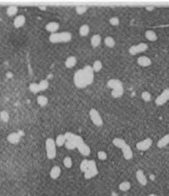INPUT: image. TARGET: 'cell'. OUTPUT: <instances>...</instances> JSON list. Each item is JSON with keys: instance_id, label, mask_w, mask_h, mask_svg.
Here are the masks:
<instances>
[{"instance_id": "obj_1", "label": "cell", "mask_w": 169, "mask_h": 196, "mask_svg": "<svg viewBox=\"0 0 169 196\" xmlns=\"http://www.w3.org/2000/svg\"><path fill=\"white\" fill-rule=\"evenodd\" d=\"M94 71L90 65H86L83 69H79L74 75V85L78 88H84L90 86L94 79Z\"/></svg>"}, {"instance_id": "obj_2", "label": "cell", "mask_w": 169, "mask_h": 196, "mask_svg": "<svg viewBox=\"0 0 169 196\" xmlns=\"http://www.w3.org/2000/svg\"><path fill=\"white\" fill-rule=\"evenodd\" d=\"M72 39V34L69 32H62L51 34L49 37L50 42L53 44L68 42Z\"/></svg>"}, {"instance_id": "obj_3", "label": "cell", "mask_w": 169, "mask_h": 196, "mask_svg": "<svg viewBox=\"0 0 169 196\" xmlns=\"http://www.w3.org/2000/svg\"><path fill=\"white\" fill-rule=\"evenodd\" d=\"M56 143L53 138H47L45 141V149L47 157L49 159H53L56 156Z\"/></svg>"}, {"instance_id": "obj_4", "label": "cell", "mask_w": 169, "mask_h": 196, "mask_svg": "<svg viewBox=\"0 0 169 196\" xmlns=\"http://www.w3.org/2000/svg\"><path fill=\"white\" fill-rule=\"evenodd\" d=\"M49 82L45 80H43L40 83H32L30 84V90L33 93H38L40 91H44L48 88Z\"/></svg>"}, {"instance_id": "obj_5", "label": "cell", "mask_w": 169, "mask_h": 196, "mask_svg": "<svg viewBox=\"0 0 169 196\" xmlns=\"http://www.w3.org/2000/svg\"><path fill=\"white\" fill-rule=\"evenodd\" d=\"M98 170L96 167V164L94 161H89V168L84 172V177L86 179H90L96 176Z\"/></svg>"}, {"instance_id": "obj_6", "label": "cell", "mask_w": 169, "mask_h": 196, "mask_svg": "<svg viewBox=\"0 0 169 196\" xmlns=\"http://www.w3.org/2000/svg\"><path fill=\"white\" fill-rule=\"evenodd\" d=\"M90 117L92 122L97 126H100L103 124V119L99 111L95 109H91L90 111Z\"/></svg>"}, {"instance_id": "obj_7", "label": "cell", "mask_w": 169, "mask_h": 196, "mask_svg": "<svg viewBox=\"0 0 169 196\" xmlns=\"http://www.w3.org/2000/svg\"><path fill=\"white\" fill-rule=\"evenodd\" d=\"M148 49L147 44H144V43H140L138 45H132L129 48V53L132 55L142 53V52L146 51Z\"/></svg>"}, {"instance_id": "obj_8", "label": "cell", "mask_w": 169, "mask_h": 196, "mask_svg": "<svg viewBox=\"0 0 169 196\" xmlns=\"http://www.w3.org/2000/svg\"><path fill=\"white\" fill-rule=\"evenodd\" d=\"M169 100V88H166L155 99L157 105H163Z\"/></svg>"}, {"instance_id": "obj_9", "label": "cell", "mask_w": 169, "mask_h": 196, "mask_svg": "<svg viewBox=\"0 0 169 196\" xmlns=\"http://www.w3.org/2000/svg\"><path fill=\"white\" fill-rule=\"evenodd\" d=\"M153 141L151 138H146L141 142H139L136 143V148L140 151H147L151 147Z\"/></svg>"}, {"instance_id": "obj_10", "label": "cell", "mask_w": 169, "mask_h": 196, "mask_svg": "<svg viewBox=\"0 0 169 196\" xmlns=\"http://www.w3.org/2000/svg\"><path fill=\"white\" fill-rule=\"evenodd\" d=\"M121 149H122L123 156H124L125 159H126V160H130L132 157H133V151H132V148L129 145L126 144Z\"/></svg>"}, {"instance_id": "obj_11", "label": "cell", "mask_w": 169, "mask_h": 196, "mask_svg": "<svg viewBox=\"0 0 169 196\" xmlns=\"http://www.w3.org/2000/svg\"><path fill=\"white\" fill-rule=\"evenodd\" d=\"M136 176L137 180L138 181L141 185L146 186L147 184V179L144 173L141 170H138L136 173Z\"/></svg>"}, {"instance_id": "obj_12", "label": "cell", "mask_w": 169, "mask_h": 196, "mask_svg": "<svg viewBox=\"0 0 169 196\" xmlns=\"http://www.w3.org/2000/svg\"><path fill=\"white\" fill-rule=\"evenodd\" d=\"M25 22H26V18L24 15H20L15 17L14 21H13V25L16 28H19L24 26Z\"/></svg>"}, {"instance_id": "obj_13", "label": "cell", "mask_w": 169, "mask_h": 196, "mask_svg": "<svg viewBox=\"0 0 169 196\" xmlns=\"http://www.w3.org/2000/svg\"><path fill=\"white\" fill-rule=\"evenodd\" d=\"M138 64L141 67H147L151 65V60L147 56H141L137 60Z\"/></svg>"}, {"instance_id": "obj_14", "label": "cell", "mask_w": 169, "mask_h": 196, "mask_svg": "<svg viewBox=\"0 0 169 196\" xmlns=\"http://www.w3.org/2000/svg\"><path fill=\"white\" fill-rule=\"evenodd\" d=\"M7 140L12 144H17L20 142V135L17 132H12L8 135Z\"/></svg>"}, {"instance_id": "obj_15", "label": "cell", "mask_w": 169, "mask_h": 196, "mask_svg": "<svg viewBox=\"0 0 169 196\" xmlns=\"http://www.w3.org/2000/svg\"><path fill=\"white\" fill-rule=\"evenodd\" d=\"M59 28V24L57 22H48L45 26V29L47 31L49 32L51 34L55 33Z\"/></svg>"}, {"instance_id": "obj_16", "label": "cell", "mask_w": 169, "mask_h": 196, "mask_svg": "<svg viewBox=\"0 0 169 196\" xmlns=\"http://www.w3.org/2000/svg\"><path fill=\"white\" fill-rule=\"evenodd\" d=\"M77 149H78L79 152L84 156L90 155L91 153V149L90 147H89L87 144H86L85 143H82L81 145H80L79 146L77 147Z\"/></svg>"}, {"instance_id": "obj_17", "label": "cell", "mask_w": 169, "mask_h": 196, "mask_svg": "<svg viewBox=\"0 0 169 196\" xmlns=\"http://www.w3.org/2000/svg\"><path fill=\"white\" fill-rule=\"evenodd\" d=\"M61 172V169L59 166H54L50 171V176L52 179L55 180L59 177Z\"/></svg>"}, {"instance_id": "obj_18", "label": "cell", "mask_w": 169, "mask_h": 196, "mask_svg": "<svg viewBox=\"0 0 169 196\" xmlns=\"http://www.w3.org/2000/svg\"><path fill=\"white\" fill-rule=\"evenodd\" d=\"M169 144V134H166L163 138H161L157 142V147L159 148L164 147Z\"/></svg>"}, {"instance_id": "obj_19", "label": "cell", "mask_w": 169, "mask_h": 196, "mask_svg": "<svg viewBox=\"0 0 169 196\" xmlns=\"http://www.w3.org/2000/svg\"><path fill=\"white\" fill-rule=\"evenodd\" d=\"M77 63V59L76 57L74 56H70L66 59L65 61V66L67 68L70 69V68L74 67Z\"/></svg>"}, {"instance_id": "obj_20", "label": "cell", "mask_w": 169, "mask_h": 196, "mask_svg": "<svg viewBox=\"0 0 169 196\" xmlns=\"http://www.w3.org/2000/svg\"><path fill=\"white\" fill-rule=\"evenodd\" d=\"M122 86V82L121 81L118 79H111L108 81L107 84V86L111 89H115L118 86Z\"/></svg>"}, {"instance_id": "obj_21", "label": "cell", "mask_w": 169, "mask_h": 196, "mask_svg": "<svg viewBox=\"0 0 169 196\" xmlns=\"http://www.w3.org/2000/svg\"><path fill=\"white\" fill-rule=\"evenodd\" d=\"M123 93H124V88H123L122 86H120L113 89V91L111 92V95L114 98H118L122 96Z\"/></svg>"}, {"instance_id": "obj_22", "label": "cell", "mask_w": 169, "mask_h": 196, "mask_svg": "<svg viewBox=\"0 0 169 196\" xmlns=\"http://www.w3.org/2000/svg\"><path fill=\"white\" fill-rule=\"evenodd\" d=\"M101 37L99 34L93 35L92 38H91V44L93 47H98L101 44Z\"/></svg>"}, {"instance_id": "obj_23", "label": "cell", "mask_w": 169, "mask_h": 196, "mask_svg": "<svg viewBox=\"0 0 169 196\" xmlns=\"http://www.w3.org/2000/svg\"><path fill=\"white\" fill-rule=\"evenodd\" d=\"M113 143L115 146L120 148V149H122V147H124L125 145L127 144L126 142L123 139L119 138H114L113 140Z\"/></svg>"}, {"instance_id": "obj_24", "label": "cell", "mask_w": 169, "mask_h": 196, "mask_svg": "<svg viewBox=\"0 0 169 196\" xmlns=\"http://www.w3.org/2000/svg\"><path fill=\"white\" fill-rule=\"evenodd\" d=\"M145 38L151 42H155L157 40V36L156 33L153 30H147L145 32Z\"/></svg>"}, {"instance_id": "obj_25", "label": "cell", "mask_w": 169, "mask_h": 196, "mask_svg": "<svg viewBox=\"0 0 169 196\" xmlns=\"http://www.w3.org/2000/svg\"><path fill=\"white\" fill-rule=\"evenodd\" d=\"M66 141H67V140H66L65 134H59L55 140L56 145L58 147L63 146V145H65Z\"/></svg>"}, {"instance_id": "obj_26", "label": "cell", "mask_w": 169, "mask_h": 196, "mask_svg": "<svg viewBox=\"0 0 169 196\" xmlns=\"http://www.w3.org/2000/svg\"><path fill=\"white\" fill-rule=\"evenodd\" d=\"M37 103L41 107H45L48 103V99L45 95H39L37 97Z\"/></svg>"}, {"instance_id": "obj_27", "label": "cell", "mask_w": 169, "mask_h": 196, "mask_svg": "<svg viewBox=\"0 0 169 196\" xmlns=\"http://www.w3.org/2000/svg\"><path fill=\"white\" fill-rule=\"evenodd\" d=\"M90 32V26L88 24H83L79 29V34L82 36H86Z\"/></svg>"}, {"instance_id": "obj_28", "label": "cell", "mask_w": 169, "mask_h": 196, "mask_svg": "<svg viewBox=\"0 0 169 196\" xmlns=\"http://www.w3.org/2000/svg\"><path fill=\"white\" fill-rule=\"evenodd\" d=\"M119 190L122 191H128L131 188V184L128 181H124L119 184L118 186Z\"/></svg>"}, {"instance_id": "obj_29", "label": "cell", "mask_w": 169, "mask_h": 196, "mask_svg": "<svg viewBox=\"0 0 169 196\" xmlns=\"http://www.w3.org/2000/svg\"><path fill=\"white\" fill-rule=\"evenodd\" d=\"M104 43L106 46L109 47H113L116 44L115 40L111 36H107L104 40Z\"/></svg>"}, {"instance_id": "obj_30", "label": "cell", "mask_w": 169, "mask_h": 196, "mask_svg": "<svg viewBox=\"0 0 169 196\" xmlns=\"http://www.w3.org/2000/svg\"><path fill=\"white\" fill-rule=\"evenodd\" d=\"M18 12V8L17 7L11 5L9 6V7L7 9V14L9 17H13V16L15 15Z\"/></svg>"}, {"instance_id": "obj_31", "label": "cell", "mask_w": 169, "mask_h": 196, "mask_svg": "<svg viewBox=\"0 0 169 196\" xmlns=\"http://www.w3.org/2000/svg\"><path fill=\"white\" fill-rule=\"evenodd\" d=\"M103 67V65L101 61L96 60L93 64L92 69L94 72H99L101 70Z\"/></svg>"}, {"instance_id": "obj_32", "label": "cell", "mask_w": 169, "mask_h": 196, "mask_svg": "<svg viewBox=\"0 0 169 196\" xmlns=\"http://www.w3.org/2000/svg\"><path fill=\"white\" fill-rule=\"evenodd\" d=\"M80 170L82 172H85L89 168V161L86 160V159L82 161L80 166Z\"/></svg>"}, {"instance_id": "obj_33", "label": "cell", "mask_w": 169, "mask_h": 196, "mask_svg": "<svg viewBox=\"0 0 169 196\" xmlns=\"http://www.w3.org/2000/svg\"><path fill=\"white\" fill-rule=\"evenodd\" d=\"M63 165L66 168H71L72 166V161L70 157H66L63 160Z\"/></svg>"}, {"instance_id": "obj_34", "label": "cell", "mask_w": 169, "mask_h": 196, "mask_svg": "<svg viewBox=\"0 0 169 196\" xmlns=\"http://www.w3.org/2000/svg\"><path fill=\"white\" fill-rule=\"evenodd\" d=\"M0 118L1 119L3 120V122H7L9 120V113L5 111H2L1 113H0Z\"/></svg>"}, {"instance_id": "obj_35", "label": "cell", "mask_w": 169, "mask_h": 196, "mask_svg": "<svg viewBox=\"0 0 169 196\" xmlns=\"http://www.w3.org/2000/svg\"><path fill=\"white\" fill-rule=\"evenodd\" d=\"M65 147L69 150H72L76 148V145H75V143L70 140H67L65 143Z\"/></svg>"}, {"instance_id": "obj_36", "label": "cell", "mask_w": 169, "mask_h": 196, "mask_svg": "<svg viewBox=\"0 0 169 196\" xmlns=\"http://www.w3.org/2000/svg\"><path fill=\"white\" fill-rule=\"evenodd\" d=\"M141 98L146 102L150 101L151 99V95L150 94L149 92L145 91V92H143L141 93Z\"/></svg>"}, {"instance_id": "obj_37", "label": "cell", "mask_w": 169, "mask_h": 196, "mask_svg": "<svg viewBox=\"0 0 169 196\" xmlns=\"http://www.w3.org/2000/svg\"><path fill=\"white\" fill-rule=\"evenodd\" d=\"M88 10V7L85 6H78L76 8V12L77 14L82 15L85 13Z\"/></svg>"}, {"instance_id": "obj_38", "label": "cell", "mask_w": 169, "mask_h": 196, "mask_svg": "<svg viewBox=\"0 0 169 196\" xmlns=\"http://www.w3.org/2000/svg\"><path fill=\"white\" fill-rule=\"evenodd\" d=\"M97 157L99 160L105 161L107 158V154L105 151H99L97 153Z\"/></svg>"}, {"instance_id": "obj_39", "label": "cell", "mask_w": 169, "mask_h": 196, "mask_svg": "<svg viewBox=\"0 0 169 196\" xmlns=\"http://www.w3.org/2000/svg\"><path fill=\"white\" fill-rule=\"evenodd\" d=\"M109 22H110V24L111 25H113V26H118V25L119 24L120 20L118 17H111L110 20H109Z\"/></svg>"}, {"instance_id": "obj_40", "label": "cell", "mask_w": 169, "mask_h": 196, "mask_svg": "<svg viewBox=\"0 0 169 196\" xmlns=\"http://www.w3.org/2000/svg\"><path fill=\"white\" fill-rule=\"evenodd\" d=\"M145 9H146V10L148 11H152L154 9V7H147Z\"/></svg>"}, {"instance_id": "obj_41", "label": "cell", "mask_w": 169, "mask_h": 196, "mask_svg": "<svg viewBox=\"0 0 169 196\" xmlns=\"http://www.w3.org/2000/svg\"><path fill=\"white\" fill-rule=\"evenodd\" d=\"M147 196H158V195H156V194H155V193H151V194L148 195Z\"/></svg>"}, {"instance_id": "obj_42", "label": "cell", "mask_w": 169, "mask_h": 196, "mask_svg": "<svg viewBox=\"0 0 169 196\" xmlns=\"http://www.w3.org/2000/svg\"><path fill=\"white\" fill-rule=\"evenodd\" d=\"M0 180H1V177H0Z\"/></svg>"}]
</instances>
